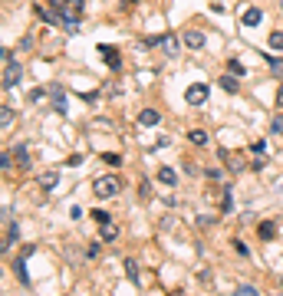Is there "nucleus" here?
I'll use <instances>...</instances> for the list:
<instances>
[{
  "mask_svg": "<svg viewBox=\"0 0 283 296\" xmlns=\"http://www.w3.org/2000/svg\"><path fill=\"white\" fill-rule=\"evenodd\" d=\"M0 125H3V129H10V125H13V112H10V106H3V109H0Z\"/></svg>",
  "mask_w": 283,
  "mask_h": 296,
  "instance_id": "nucleus-19",
  "label": "nucleus"
},
{
  "mask_svg": "<svg viewBox=\"0 0 283 296\" xmlns=\"http://www.w3.org/2000/svg\"><path fill=\"white\" fill-rule=\"evenodd\" d=\"M40 185H43L46 191H53V188L59 185V175H56V171H46V175H40Z\"/></svg>",
  "mask_w": 283,
  "mask_h": 296,
  "instance_id": "nucleus-15",
  "label": "nucleus"
},
{
  "mask_svg": "<svg viewBox=\"0 0 283 296\" xmlns=\"http://www.w3.org/2000/svg\"><path fill=\"white\" fill-rule=\"evenodd\" d=\"M234 296H260V293H257V286H251V283H240V286H237V293H234Z\"/></svg>",
  "mask_w": 283,
  "mask_h": 296,
  "instance_id": "nucleus-22",
  "label": "nucleus"
},
{
  "mask_svg": "<svg viewBox=\"0 0 283 296\" xmlns=\"http://www.w3.org/2000/svg\"><path fill=\"white\" fill-rule=\"evenodd\" d=\"M227 73L230 76H247V69H244V63H240V59H227Z\"/></svg>",
  "mask_w": 283,
  "mask_h": 296,
  "instance_id": "nucleus-17",
  "label": "nucleus"
},
{
  "mask_svg": "<svg viewBox=\"0 0 283 296\" xmlns=\"http://www.w3.org/2000/svg\"><path fill=\"white\" fill-rule=\"evenodd\" d=\"M257 158H263V152H267V142H254V148H251Z\"/></svg>",
  "mask_w": 283,
  "mask_h": 296,
  "instance_id": "nucleus-29",
  "label": "nucleus"
},
{
  "mask_svg": "<svg viewBox=\"0 0 283 296\" xmlns=\"http://www.w3.org/2000/svg\"><path fill=\"white\" fill-rule=\"evenodd\" d=\"M185 99H188V106H201V102L207 99V86H204V82H195V86H188Z\"/></svg>",
  "mask_w": 283,
  "mask_h": 296,
  "instance_id": "nucleus-4",
  "label": "nucleus"
},
{
  "mask_svg": "<svg viewBox=\"0 0 283 296\" xmlns=\"http://www.w3.org/2000/svg\"><path fill=\"white\" fill-rule=\"evenodd\" d=\"M270 132H273V135H283V112H277V115H273Z\"/></svg>",
  "mask_w": 283,
  "mask_h": 296,
  "instance_id": "nucleus-21",
  "label": "nucleus"
},
{
  "mask_svg": "<svg viewBox=\"0 0 283 296\" xmlns=\"http://www.w3.org/2000/svg\"><path fill=\"white\" fill-rule=\"evenodd\" d=\"M92 220H99V224H112V217L106 214V211H92Z\"/></svg>",
  "mask_w": 283,
  "mask_h": 296,
  "instance_id": "nucleus-27",
  "label": "nucleus"
},
{
  "mask_svg": "<svg viewBox=\"0 0 283 296\" xmlns=\"http://www.w3.org/2000/svg\"><path fill=\"white\" fill-rule=\"evenodd\" d=\"M257 237H260V241H273V237H277V224H273V220H263L260 227H257Z\"/></svg>",
  "mask_w": 283,
  "mask_h": 296,
  "instance_id": "nucleus-10",
  "label": "nucleus"
},
{
  "mask_svg": "<svg viewBox=\"0 0 283 296\" xmlns=\"http://www.w3.org/2000/svg\"><path fill=\"white\" fill-rule=\"evenodd\" d=\"M277 106H280V109H283V86L277 89Z\"/></svg>",
  "mask_w": 283,
  "mask_h": 296,
  "instance_id": "nucleus-35",
  "label": "nucleus"
},
{
  "mask_svg": "<svg viewBox=\"0 0 283 296\" xmlns=\"http://www.w3.org/2000/svg\"><path fill=\"white\" fill-rule=\"evenodd\" d=\"M280 10H283V0H280Z\"/></svg>",
  "mask_w": 283,
  "mask_h": 296,
  "instance_id": "nucleus-36",
  "label": "nucleus"
},
{
  "mask_svg": "<svg viewBox=\"0 0 283 296\" xmlns=\"http://www.w3.org/2000/svg\"><path fill=\"white\" fill-rule=\"evenodd\" d=\"M234 250H237L240 257H251V250H247V247H244V241H234Z\"/></svg>",
  "mask_w": 283,
  "mask_h": 296,
  "instance_id": "nucleus-31",
  "label": "nucleus"
},
{
  "mask_svg": "<svg viewBox=\"0 0 283 296\" xmlns=\"http://www.w3.org/2000/svg\"><path fill=\"white\" fill-rule=\"evenodd\" d=\"M139 197L142 201H152V185H148V181H142L139 185Z\"/></svg>",
  "mask_w": 283,
  "mask_h": 296,
  "instance_id": "nucleus-25",
  "label": "nucleus"
},
{
  "mask_svg": "<svg viewBox=\"0 0 283 296\" xmlns=\"http://www.w3.org/2000/svg\"><path fill=\"white\" fill-rule=\"evenodd\" d=\"M99 56H102V59L109 63V69H112V73H119V69H122V56H119V50H115V46L99 43Z\"/></svg>",
  "mask_w": 283,
  "mask_h": 296,
  "instance_id": "nucleus-3",
  "label": "nucleus"
},
{
  "mask_svg": "<svg viewBox=\"0 0 283 296\" xmlns=\"http://www.w3.org/2000/svg\"><path fill=\"white\" fill-rule=\"evenodd\" d=\"M270 73L277 79H283V59H270Z\"/></svg>",
  "mask_w": 283,
  "mask_h": 296,
  "instance_id": "nucleus-26",
  "label": "nucleus"
},
{
  "mask_svg": "<svg viewBox=\"0 0 283 296\" xmlns=\"http://www.w3.org/2000/svg\"><path fill=\"white\" fill-rule=\"evenodd\" d=\"M181 43H185L188 50H201V46H204V33L201 30H185L181 33Z\"/></svg>",
  "mask_w": 283,
  "mask_h": 296,
  "instance_id": "nucleus-5",
  "label": "nucleus"
},
{
  "mask_svg": "<svg viewBox=\"0 0 283 296\" xmlns=\"http://www.w3.org/2000/svg\"><path fill=\"white\" fill-rule=\"evenodd\" d=\"M122 191V178L119 175H102L92 181V194L96 197H112V194H119Z\"/></svg>",
  "mask_w": 283,
  "mask_h": 296,
  "instance_id": "nucleus-1",
  "label": "nucleus"
},
{
  "mask_svg": "<svg viewBox=\"0 0 283 296\" xmlns=\"http://www.w3.org/2000/svg\"><path fill=\"white\" fill-rule=\"evenodd\" d=\"M23 260H27V257H17V260H13V270H17V276H20V283L23 286H30V276H27V267H23Z\"/></svg>",
  "mask_w": 283,
  "mask_h": 296,
  "instance_id": "nucleus-14",
  "label": "nucleus"
},
{
  "mask_svg": "<svg viewBox=\"0 0 283 296\" xmlns=\"http://www.w3.org/2000/svg\"><path fill=\"white\" fill-rule=\"evenodd\" d=\"M20 79H23V66L20 63H7L3 66V92H10Z\"/></svg>",
  "mask_w": 283,
  "mask_h": 296,
  "instance_id": "nucleus-2",
  "label": "nucleus"
},
{
  "mask_svg": "<svg viewBox=\"0 0 283 296\" xmlns=\"http://www.w3.org/2000/svg\"><path fill=\"white\" fill-rule=\"evenodd\" d=\"M102 161H106V164H119L122 158H119V155H112V152H106V155H102Z\"/></svg>",
  "mask_w": 283,
  "mask_h": 296,
  "instance_id": "nucleus-30",
  "label": "nucleus"
},
{
  "mask_svg": "<svg viewBox=\"0 0 283 296\" xmlns=\"http://www.w3.org/2000/svg\"><path fill=\"white\" fill-rule=\"evenodd\" d=\"M165 53H168V56H174V53H178V50H181V40H178V36H174V33H168V36H165Z\"/></svg>",
  "mask_w": 283,
  "mask_h": 296,
  "instance_id": "nucleus-13",
  "label": "nucleus"
},
{
  "mask_svg": "<svg viewBox=\"0 0 283 296\" xmlns=\"http://www.w3.org/2000/svg\"><path fill=\"white\" fill-rule=\"evenodd\" d=\"M119 237V227H112V224H102V241H115Z\"/></svg>",
  "mask_w": 283,
  "mask_h": 296,
  "instance_id": "nucleus-23",
  "label": "nucleus"
},
{
  "mask_svg": "<svg viewBox=\"0 0 283 296\" xmlns=\"http://www.w3.org/2000/svg\"><path fill=\"white\" fill-rule=\"evenodd\" d=\"M125 273H129V280H132V283H142V276H139V263L132 260V257L125 260Z\"/></svg>",
  "mask_w": 283,
  "mask_h": 296,
  "instance_id": "nucleus-16",
  "label": "nucleus"
},
{
  "mask_svg": "<svg viewBox=\"0 0 283 296\" xmlns=\"http://www.w3.org/2000/svg\"><path fill=\"white\" fill-rule=\"evenodd\" d=\"M43 99H46V89H40V86H36V89L30 92V102H43Z\"/></svg>",
  "mask_w": 283,
  "mask_h": 296,
  "instance_id": "nucleus-28",
  "label": "nucleus"
},
{
  "mask_svg": "<svg viewBox=\"0 0 283 296\" xmlns=\"http://www.w3.org/2000/svg\"><path fill=\"white\" fill-rule=\"evenodd\" d=\"M165 43V36H145V40H142V46H145V50H152V46H162Z\"/></svg>",
  "mask_w": 283,
  "mask_h": 296,
  "instance_id": "nucleus-24",
  "label": "nucleus"
},
{
  "mask_svg": "<svg viewBox=\"0 0 283 296\" xmlns=\"http://www.w3.org/2000/svg\"><path fill=\"white\" fill-rule=\"evenodd\" d=\"M221 211H224V214H230V211H234V201H230V191H224V194H221Z\"/></svg>",
  "mask_w": 283,
  "mask_h": 296,
  "instance_id": "nucleus-20",
  "label": "nucleus"
},
{
  "mask_svg": "<svg viewBox=\"0 0 283 296\" xmlns=\"http://www.w3.org/2000/svg\"><path fill=\"white\" fill-rule=\"evenodd\" d=\"M158 122H162L158 109H142L139 112V125H142V129H152V125H158Z\"/></svg>",
  "mask_w": 283,
  "mask_h": 296,
  "instance_id": "nucleus-7",
  "label": "nucleus"
},
{
  "mask_svg": "<svg viewBox=\"0 0 283 296\" xmlns=\"http://www.w3.org/2000/svg\"><path fill=\"white\" fill-rule=\"evenodd\" d=\"M267 43H270V50H280V53H283V30H273Z\"/></svg>",
  "mask_w": 283,
  "mask_h": 296,
  "instance_id": "nucleus-18",
  "label": "nucleus"
},
{
  "mask_svg": "<svg viewBox=\"0 0 283 296\" xmlns=\"http://www.w3.org/2000/svg\"><path fill=\"white\" fill-rule=\"evenodd\" d=\"M0 168H3V175H7V171H10V155H7V152L0 155Z\"/></svg>",
  "mask_w": 283,
  "mask_h": 296,
  "instance_id": "nucleus-32",
  "label": "nucleus"
},
{
  "mask_svg": "<svg viewBox=\"0 0 283 296\" xmlns=\"http://www.w3.org/2000/svg\"><path fill=\"white\" fill-rule=\"evenodd\" d=\"M13 152H17V164H20L23 171H30V152H27V145H17Z\"/></svg>",
  "mask_w": 283,
  "mask_h": 296,
  "instance_id": "nucleus-12",
  "label": "nucleus"
},
{
  "mask_svg": "<svg viewBox=\"0 0 283 296\" xmlns=\"http://www.w3.org/2000/svg\"><path fill=\"white\" fill-rule=\"evenodd\" d=\"M218 86L224 89V92H230V96H234V92L240 89V79H237V76H230V73H224V76L218 79Z\"/></svg>",
  "mask_w": 283,
  "mask_h": 296,
  "instance_id": "nucleus-8",
  "label": "nucleus"
},
{
  "mask_svg": "<svg viewBox=\"0 0 283 296\" xmlns=\"http://www.w3.org/2000/svg\"><path fill=\"white\" fill-rule=\"evenodd\" d=\"M188 142H191V145H198V148H204V145L211 142V135H207L204 129H191V132H188Z\"/></svg>",
  "mask_w": 283,
  "mask_h": 296,
  "instance_id": "nucleus-9",
  "label": "nucleus"
},
{
  "mask_svg": "<svg viewBox=\"0 0 283 296\" xmlns=\"http://www.w3.org/2000/svg\"><path fill=\"white\" fill-rule=\"evenodd\" d=\"M260 20H263V10H260V7H247V10L240 13V23H244V27H257Z\"/></svg>",
  "mask_w": 283,
  "mask_h": 296,
  "instance_id": "nucleus-6",
  "label": "nucleus"
},
{
  "mask_svg": "<svg viewBox=\"0 0 283 296\" xmlns=\"http://www.w3.org/2000/svg\"><path fill=\"white\" fill-rule=\"evenodd\" d=\"M53 106H56V112H66V99H63V96H56V99H53Z\"/></svg>",
  "mask_w": 283,
  "mask_h": 296,
  "instance_id": "nucleus-34",
  "label": "nucleus"
},
{
  "mask_svg": "<svg viewBox=\"0 0 283 296\" xmlns=\"http://www.w3.org/2000/svg\"><path fill=\"white\" fill-rule=\"evenodd\" d=\"M86 257H89V260H96V257H99V243H89V250H86Z\"/></svg>",
  "mask_w": 283,
  "mask_h": 296,
  "instance_id": "nucleus-33",
  "label": "nucleus"
},
{
  "mask_svg": "<svg viewBox=\"0 0 283 296\" xmlns=\"http://www.w3.org/2000/svg\"><path fill=\"white\" fill-rule=\"evenodd\" d=\"M158 181H162V185H178V175H174V168H171V164H165V168H162V171H158Z\"/></svg>",
  "mask_w": 283,
  "mask_h": 296,
  "instance_id": "nucleus-11",
  "label": "nucleus"
}]
</instances>
